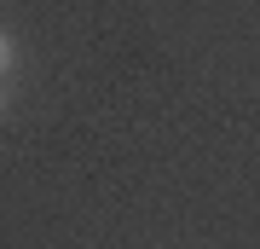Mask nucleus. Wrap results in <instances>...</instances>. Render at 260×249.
<instances>
[{"instance_id":"nucleus-2","label":"nucleus","mask_w":260,"mask_h":249,"mask_svg":"<svg viewBox=\"0 0 260 249\" xmlns=\"http://www.w3.org/2000/svg\"><path fill=\"white\" fill-rule=\"evenodd\" d=\"M0 110H6V93H0Z\"/></svg>"},{"instance_id":"nucleus-1","label":"nucleus","mask_w":260,"mask_h":249,"mask_svg":"<svg viewBox=\"0 0 260 249\" xmlns=\"http://www.w3.org/2000/svg\"><path fill=\"white\" fill-rule=\"evenodd\" d=\"M12 58H18V46H12V35H6V29H0V75L12 70Z\"/></svg>"}]
</instances>
